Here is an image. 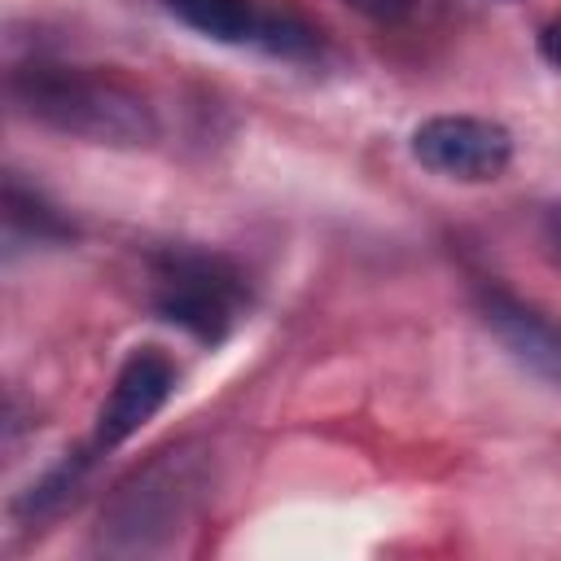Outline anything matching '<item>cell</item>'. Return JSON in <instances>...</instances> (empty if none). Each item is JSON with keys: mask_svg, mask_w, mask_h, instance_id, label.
<instances>
[{"mask_svg": "<svg viewBox=\"0 0 561 561\" xmlns=\"http://www.w3.org/2000/svg\"><path fill=\"white\" fill-rule=\"evenodd\" d=\"M202 486H206V460L193 443L153 451L105 500L96 522V548L118 557L167 548V539L188 522Z\"/></svg>", "mask_w": 561, "mask_h": 561, "instance_id": "cell-2", "label": "cell"}, {"mask_svg": "<svg viewBox=\"0 0 561 561\" xmlns=\"http://www.w3.org/2000/svg\"><path fill=\"white\" fill-rule=\"evenodd\" d=\"M9 96L31 123L92 145H149L158 136L153 101L105 66L31 57L13 66Z\"/></svg>", "mask_w": 561, "mask_h": 561, "instance_id": "cell-1", "label": "cell"}, {"mask_svg": "<svg viewBox=\"0 0 561 561\" xmlns=\"http://www.w3.org/2000/svg\"><path fill=\"white\" fill-rule=\"evenodd\" d=\"M478 311H482V324L500 337V346L522 368H530L535 377L561 386V324L557 320H548L539 307L513 298L500 285H486L478 294Z\"/></svg>", "mask_w": 561, "mask_h": 561, "instance_id": "cell-7", "label": "cell"}, {"mask_svg": "<svg viewBox=\"0 0 561 561\" xmlns=\"http://www.w3.org/2000/svg\"><path fill=\"white\" fill-rule=\"evenodd\" d=\"M167 13L215 39V44H237V48H259L280 61H316L320 57V35L289 9H267L259 0H162Z\"/></svg>", "mask_w": 561, "mask_h": 561, "instance_id": "cell-4", "label": "cell"}, {"mask_svg": "<svg viewBox=\"0 0 561 561\" xmlns=\"http://www.w3.org/2000/svg\"><path fill=\"white\" fill-rule=\"evenodd\" d=\"M539 57H543L552 70H561V13H552V18L543 22V31H539Z\"/></svg>", "mask_w": 561, "mask_h": 561, "instance_id": "cell-10", "label": "cell"}, {"mask_svg": "<svg viewBox=\"0 0 561 561\" xmlns=\"http://www.w3.org/2000/svg\"><path fill=\"white\" fill-rule=\"evenodd\" d=\"M149 307L193 342L215 346L245 316L250 280L219 250L171 245L149 259Z\"/></svg>", "mask_w": 561, "mask_h": 561, "instance_id": "cell-3", "label": "cell"}, {"mask_svg": "<svg viewBox=\"0 0 561 561\" xmlns=\"http://www.w3.org/2000/svg\"><path fill=\"white\" fill-rule=\"evenodd\" d=\"M543 228H548V241H552V245H557V254H561V206H557V210H548V224H543Z\"/></svg>", "mask_w": 561, "mask_h": 561, "instance_id": "cell-11", "label": "cell"}, {"mask_svg": "<svg viewBox=\"0 0 561 561\" xmlns=\"http://www.w3.org/2000/svg\"><path fill=\"white\" fill-rule=\"evenodd\" d=\"M412 158L443 180L486 184L508 171L513 136L482 114H434L412 131Z\"/></svg>", "mask_w": 561, "mask_h": 561, "instance_id": "cell-5", "label": "cell"}, {"mask_svg": "<svg viewBox=\"0 0 561 561\" xmlns=\"http://www.w3.org/2000/svg\"><path fill=\"white\" fill-rule=\"evenodd\" d=\"M175 359L167 355V351H158V346H136L127 359H123V368L114 373V386H110V394H105V403L96 408V425H92V434L83 438V447L101 460V456H110L114 447H123L149 416H158L162 412V403L171 399V390H175Z\"/></svg>", "mask_w": 561, "mask_h": 561, "instance_id": "cell-6", "label": "cell"}, {"mask_svg": "<svg viewBox=\"0 0 561 561\" xmlns=\"http://www.w3.org/2000/svg\"><path fill=\"white\" fill-rule=\"evenodd\" d=\"M4 241L9 250L18 245H66L75 241V224L35 188L22 180H4Z\"/></svg>", "mask_w": 561, "mask_h": 561, "instance_id": "cell-8", "label": "cell"}, {"mask_svg": "<svg viewBox=\"0 0 561 561\" xmlns=\"http://www.w3.org/2000/svg\"><path fill=\"white\" fill-rule=\"evenodd\" d=\"M346 9H355L359 18H368V22H403L412 9H416V0H342Z\"/></svg>", "mask_w": 561, "mask_h": 561, "instance_id": "cell-9", "label": "cell"}]
</instances>
